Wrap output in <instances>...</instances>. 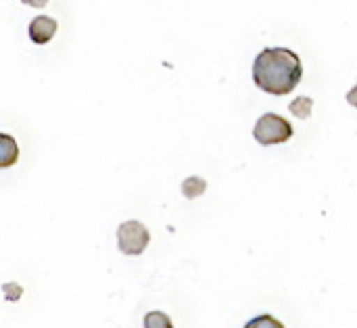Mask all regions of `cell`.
Here are the masks:
<instances>
[{"label":"cell","mask_w":357,"mask_h":328,"mask_svg":"<svg viewBox=\"0 0 357 328\" xmlns=\"http://www.w3.org/2000/svg\"><path fill=\"white\" fill-rule=\"evenodd\" d=\"M56 19L48 15H38L29 23V38L33 44H46L54 33H56Z\"/></svg>","instance_id":"cell-4"},{"label":"cell","mask_w":357,"mask_h":328,"mask_svg":"<svg viewBox=\"0 0 357 328\" xmlns=\"http://www.w3.org/2000/svg\"><path fill=\"white\" fill-rule=\"evenodd\" d=\"M253 136L264 147L280 144L293 136V126H291V121H287L284 117H280L276 113H264L253 128Z\"/></svg>","instance_id":"cell-2"},{"label":"cell","mask_w":357,"mask_h":328,"mask_svg":"<svg viewBox=\"0 0 357 328\" xmlns=\"http://www.w3.org/2000/svg\"><path fill=\"white\" fill-rule=\"evenodd\" d=\"M303 75L301 59L291 48H264L253 63V82L268 94H291Z\"/></svg>","instance_id":"cell-1"},{"label":"cell","mask_w":357,"mask_h":328,"mask_svg":"<svg viewBox=\"0 0 357 328\" xmlns=\"http://www.w3.org/2000/svg\"><path fill=\"white\" fill-rule=\"evenodd\" d=\"M245 328H284V325L280 320H276L274 316H270V314H261V316L249 320L245 325Z\"/></svg>","instance_id":"cell-9"},{"label":"cell","mask_w":357,"mask_h":328,"mask_svg":"<svg viewBox=\"0 0 357 328\" xmlns=\"http://www.w3.org/2000/svg\"><path fill=\"white\" fill-rule=\"evenodd\" d=\"M149 241H151V234L146 226L140 224L138 220L123 222L117 228V245H119V251L126 255H140L146 249Z\"/></svg>","instance_id":"cell-3"},{"label":"cell","mask_w":357,"mask_h":328,"mask_svg":"<svg viewBox=\"0 0 357 328\" xmlns=\"http://www.w3.org/2000/svg\"><path fill=\"white\" fill-rule=\"evenodd\" d=\"M205 188H207V184H205V180H201L199 176L188 178V180H184V184H182V193H184V197H188V199H195V197L203 195Z\"/></svg>","instance_id":"cell-6"},{"label":"cell","mask_w":357,"mask_h":328,"mask_svg":"<svg viewBox=\"0 0 357 328\" xmlns=\"http://www.w3.org/2000/svg\"><path fill=\"white\" fill-rule=\"evenodd\" d=\"M144 328H174L172 320L163 312H149L144 316Z\"/></svg>","instance_id":"cell-7"},{"label":"cell","mask_w":357,"mask_h":328,"mask_svg":"<svg viewBox=\"0 0 357 328\" xmlns=\"http://www.w3.org/2000/svg\"><path fill=\"white\" fill-rule=\"evenodd\" d=\"M312 105H314V100H312L310 96H299L297 100L291 103V111H293L297 117L305 119V117L312 115Z\"/></svg>","instance_id":"cell-8"},{"label":"cell","mask_w":357,"mask_h":328,"mask_svg":"<svg viewBox=\"0 0 357 328\" xmlns=\"http://www.w3.org/2000/svg\"><path fill=\"white\" fill-rule=\"evenodd\" d=\"M17 159H19L17 140L10 134H0V170L15 165Z\"/></svg>","instance_id":"cell-5"},{"label":"cell","mask_w":357,"mask_h":328,"mask_svg":"<svg viewBox=\"0 0 357 328\" xmlns=\"http://www.w3.org/2000/svg\"><path fill=\"white\" fill-rule=\"evenodd\" d=\"M2 289H4V293H6V297H8L10 301H17V299L21 297V289H19V285H4Z\"/></svg>","instance_id":"cell-10"}]
</instances>
